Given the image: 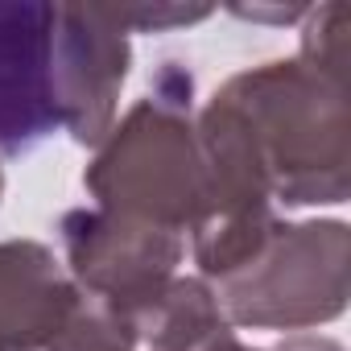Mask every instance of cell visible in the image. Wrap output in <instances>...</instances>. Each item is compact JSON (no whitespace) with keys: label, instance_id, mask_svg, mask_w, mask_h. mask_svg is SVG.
<instances>
[{"label":"cell","instance_id":"cell-1","mask_svg":"<svg viewBox=\"0 0 351 351\" xmlns=\"http://www.w3.org/2000/svg\"><path fill=\"white\" fill-rule=\"evenodd\" d=\"M215 104L232 112L265 173L269 199L285 207L343 203L351 186L347 79L281 58L232 75Z\"/></svg>","mask_w":351,"mask_h":351},{"label":"cell","instance_id":"cell-2","mask_svg":"<svg viewBox=\"0 0 351 351\" xmlns=\"http://www.w3.org/2000/svg\"><path fill=\"white\" fill-rule=\"evenodd\" d=\"M195 79L161 66L149 95L95 145L83 186L99 211L186 236L203 207V157L191 120Z\"/></svg>","mask_w":351,"mask_h":351},{"label":"cell","instance_id":"cell-3","mask_svg":"<svg viewBox=\"0 0 351 351\" xmlns=\"http://www.w3.org/2000/svg\"><path fill=\"white\" fill-rule=\"evenodd\" d=\"M347 223H273L265 248L211 289L232 326L310 330L347 310Z\"/></svg>","mask_w":351,"mask_h":351},{"label":"cell","instance_id":"cell-4","mask_svg":"<svg viewBox=\"0 0 351 351\" xmlns=\"http://www.w3.org/2000/svg\"><path fill=\"white\" fill-rule=\"evenodd\" d=\"M58 232L75 289L128 310L132 318L178 277V265L186 256V236L99 207L66 211Z\"/></svg>","mask_w":351,"mask_h":351},{"label":"cell","instance_id":"cell-5","mask_svg":"<svg viewBox=\"0 0 351 351\" xmlns=\"http://www.w3.org/2000/svg\"><path fill=\"white\" fill-rule=\"evenodd\" d=\"M128 29L108 5H54L50 87L62 132L79 145H99L116 124L120 87L128 79Z\"/></svg>","mask_w":351,"mask_h":351},{"label":"cell","instance_id":"cell-6","mask_svg":"<svg viewBox=\"0 0 351 351\" xmlns=\"http://www.w3.org/2000/svg\"><path fill=\"white\" fill-rule=\"evenodd\" d=\"M54 5H0V157L29 153L58 124L50 87Z\"/></svg>","mask_w":351,"mask_h":351},{"label":"cell","instance_id":"cell-7","mask_svg":"<svg viewBox=\"0 0 351 351\" xmlns=\"http://www.w3.org/2000/svg\"><path fill=\"white\" fill-rule=\"evenodd\" d=\"M136 339L149 351H256L240 343L203 277H173L145 310H136Z\"/></svg>","mask_w":351,"mask_h":351},{"label":"cell","instance_id":"cell-8","mask_svg":"<svg viewBox=\"0 0 351 351\" xmlns=\"http://www.w3.org/2000/svg\"><path fill=\"white\" fill-rule=\"evenodd\" d=\"M347 29H351V9L347 5H318L306 13V29H302V50L298 58L347 79V58H351V42H347Z\"/></svg>","mask_w":351,"mask_h":351},{"label":"cell","instance_id":"cell-9","mask_svg":"<svg viewBox=\"0 0 351 351\" xmlns=\"http://www.w3.org/2000/svg\"><path fill=\"white\" fill-rule=\"evenodd\" d=\"M108 9L128 34H165L178 25H199L215 13L211 5H108Z\"/></svg>","mask_w":351,"mask_h":351},{"label":"cell","instance_id":"cell-10","mask_svg":"<svg viewBox=\"0 0 351 351\" xmlns=\"http://www.w3.org/2000/svg\"><path fill=\"white\" fill-rule=\"evenodd\" d=\"M232 13H236V17H244V21H273V25H293V21H302V17L310 13V5H285V9H244V5H236Z\"/></svg>","mask_w":351,"mask_h":351},{"label":"cell","instance_id":"cell-11","mask_svg":"<svg viewBox=\"0 0 351 351\" xmlns=\"http://www.w3.org/2000/svg\"><path fill=\"white\" fill-rule=\"evenodd\" d=\"M0 195H5V173H0Z\"/></svg>","mask_w":351,"mask_h":351}]
</instances>
